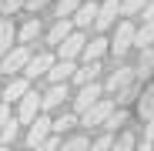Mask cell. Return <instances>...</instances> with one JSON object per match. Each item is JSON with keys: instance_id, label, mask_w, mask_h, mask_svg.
Masks as SVG:
<instances>
[{"instance_id": "obj_1", "label": "cell", "mask_w": 154, "mask_h": 151, "mask_svg": "<svg viewBox=\"0 0 154 151\" xmlns=\"http://www.w3.org/2000/svg\"><path fill=\"white\" fill-rule=\"evenodd\" d=\"M30 57H34V50H30L27 44H17L7 57H0V71H4L7 77H17V71L27 67V64H30Z\"/></svg>"}, {"instance_id": "obj_2", "label": "cell", "mask_w": 154, "mask_h": 151, "mask_svg": "<svg viewBox=\"0 0 154 151\" xmlns=\"http://www.w3.org/2000/svg\"><path fill=\"white\" fill-rule=\"evenodd\" d=\"M114 111H117V101L100 97V101H97V104H94L87 114H81V124H87V128H104V121H107Z\"/></svg>"}, {"instance_id": "obj_3", "label": "cell", "mask_w": 154, "mask_h": 151, "mask_svg": "<svg viewBox=\"0 0 154 151\" xmlns=\"http://www.w3.org/2000/svg\"><path fill=\"white\" fill-rule=\"evenodd\" d=\"M40 111H44V94L30 91V94L17 104V124H34V121L40 118Z\"/></svg>"}, {"instance_id": "obj_4", "label": "cell", "mask_w": 154, "mask_h": 151, "mask_svg": "<svg viewBox=\"0 0 154 151\" xmlns=\"http://www.w3.org/2000/svg\"><path fill=\"white\" fill-rule=\"evenodd\" d=\"M134 37H137V27H134L131 20H121L117 30H114V40H111V50H114L117 57H124L127 50L134 47Z\"/></svg>"}, {"instance_id": "obj_5", "label": "cell", "mask_w": 154, "mask_h": 151, "mask_svg": "<svg viewBox=\"0 0 154 151\" xmlns=\"http://www.w3.org/2000/svg\"><path fill=\"white\" fill-rule=\"evenodd\" d=\"M57 64V57L54 54H47V50H37V54L30 57V64L23 67V77L27 81H37V77H47L50 74V67Z\"/></svg>"}, {"instance_id": "obj_6", "label": "cell", "mask_w": 154, "mask_h": 151, "mask_svg": "<svg viewBox=\"0 0 154 151\" xmlns=\"http://www.w3.org/2000/svg\"><path fill=\"white\" fill-rule=\"evenodd\" d=\"M84 47H87V37H84V30H74L60 47H57V61H77L84 54Z\"/></svg>"}, {"instance_id": "obj_7", "label": "cell", "mask_w": 154, "mask_h": 151, "mask_svg": "<svg viewBox=\"0 0 154 151\" xmlns=\"http://www.w3.org/2000/svg\"><path fill=\"white\" fill-rule=\"evenodd\" d=\"M100 94H104V87H100L97 81L87 84V87H81V91H77V97H74V111H77V114H87L97 101H100Z\"/></svg>"}, {"instance_id": "obj_8", "label": "cell", "mask_w": 154, "mask_h": 151, "mask_svg": "<svg viewBox=\"0 0 154 151\" xmlns=\"http://www.w3.org/2000/svg\"><path fill=\"white\" fill-rule=\"evenodd\" d=\"M50 124H54V121H50L47 114H40V118L30 124V131H27V148H40L50 134H54V128H50Z\"/></svg>"}, {"instance_id": "obj_9", "label": "cell", "mask_w": 154, "mask_h": 151, "mask_svg": "<svg viewBox=\"0 0 154 151\" xmlns=\"http://www.w3.org/2000/svg\"><path fill=\"white\" fill-rule=\"evenodd\" d=\"M134 77H137V67H117V71H111V77H107V91L121 94V91H127L134 84Z\"/></svg>"}, {"instance_id": "obj_10", "label": "cell", "mask_w": 154, "mask_h": 151, "mask_svg": "<svg viewBox=\"0 0 154 151\" xmlns=\"http://www.w3.org/2000/svg\"><path fill=\"white\" fill-rule=\"evenodd\" d=\"M27 94H30V81L27 77H10L7 87H4V104H20Z\"/></svg>"}, {"instance_id": "obj_11", "label": "cell", "mask_w": 154, "mask_h": 151, "mask_svg": "<svg viewBox=\"0 0 154 151\" xmlns=\"http://www.w3.org/2000/svg\"><path fill=\"white\" fill-rule=\"evenodd\" d=\"M117 14H121V4H117V0H104V4H100V14H97V24H94V27H97V30L114 27V24H117Z\"/></svg>"}, {"instance_id": "obj_12", "label": "cell", "mask_w": 154, "mask_h": 151, "mask_svg": "<svg viewBox=\"0 0 154 151\" xmlns=\"http://www.w3.org/2000/svg\"><path fill=\"white\" fill-rule=\"evenodd\" d=\"M97 14H100V4H81V10H77L70 20H74V27L77 30H84V27H91V24H97Z\"/></svg>"}, {"instance_id": "obj_13", "label": "cell", "mask_w": 154, "mask_h": 151, "mask_svg": "<svg viewBox=\"0 0 154 151\" xmlns=\"http://www.w3.org/2000/svg\"><path fill=\"white\" fill-rule=\"evenodd\" d=\"M74 30H77V27H74V20H57L54 27L47 30V44H50V47H60V44H64Z\"/></svg>"}, {"instance_id": "obj_14", "label": "cell", "mask_w": 154, "mask_h": 151, "mask_svg": "<svg viewBox=\"0 0 154 151\" xmlns=\"http://www.w3.org/2000/svg\"><path fill=\"white\" fill-rule=\"evenodd\" d=\"M14 40H17V30H14V20H10V17H4V20H0V57H7L10 50L17 47Z\"/></svg>"}, {"instance_id": "obj_15", "label": "cell", "mask_w": 154, "mask_h": 151, "mask_svg": "<svg viewBox=\"0 0 154 151\" xmlns=\"http://www.w3.org/2000/svg\"><path fill=\"white\" fill-rule=\"evenodd\" d=\"M70 97V91H67V84H54L47 94H44V111H57L64 101Z\"/></svg>"}, {"instance_id": "obj_16", "label": "cell", "mask_w": 154, "mask_h": 151, "mask_svg": "<svg viewBox=\"0 0 154 151\" xmlns=\"http://www.w3.org/2000/svg\"><path fill=\"white\" fill-rule=\"evenodd\" d=\"M74 74H77L74 61H57L54 67H50V74H47V77L54 81V84H67V81H74Z\"/></svg>"}, {"instance_id": "obj_17", "label": "cell", "mask_w": 154, "mask_h": 151, "mask_svg": "<svg viewBox=\"0 0 154 151\" xmlns=\"http://www.w3.org/2000/svg\"><path fill=\"white\" fill-rule=\"evenodd\" d=\"M104 50H111V40L107 37H94V40H87V47H84V64H94V61H100V54Z\"/></svg>"}, {"instance_id": "obj_18", "label": "cell", "mask_w": 154, "mask_h": 151, "mask_svg": "<svg viewBox=\"0 0 154 151\" xmlns=\"http://www.w3.org/2000/svg\"><path fill=\"white\" fill-rule=\"evenodd\" d=\"M37 37H40V17H30V20H27V24H23V27L17 30V40L30 47V44H34Z\"/></svg>"}, {"instance_id": "obj_19", "label": "cell", "mask_w": 154, "mask_h": 151, "mask_svg": "<svg viewBox=\"0 0 154 151\" xmlns=\"http://www.w3.org/2000/svg\"><path fill=\"white\" fill-rule=\"evenodd\" d=\"M97 74H100V64L94 61V64H84V67H77L74 81L81 84V87H87V84H94V81H97Z\"/></svg>"}, {"instance_id": "obj_20", "label": "cell", "mask_w": 154, "mask_h": 151, "mask_svg": "<svg viewBox=\"0 0 154 151\" xmlns=\"http://www.w3.org/2000/svg\"><path fill=\"white\" fill-rule=\"evenodd\" d=\"M137 111H141V118H144V121H151V118H154V84L144 91V97H141Z\"/></svg>"}, {"instance_id": "obj_21", "label": "cell", "mask_w": 154, "mask_h": 151, "mask_svg": "<svg viewBox=\"0 0 154 151\" xmlns=\"http://www.w3.org/2000/svg\"><path fill=\"white\" fill-rule=\"evenodd\" d=\"M134 44H137L141 50L154 44V20H147V24H144V27H137V37H134Z\"/></svg>"}, {"instance_id": "obj_22", "label": "cell", "mask_w": 154, "mask_h": 151, "mask_svg": "<svg viewBox=\"0 0 154 151\" xmlns=\"http://www.w3.org/2000/svg\"><path fill=\"white\" fill-rule=\"evenodd\" d=\"M134 148H137V138H134L131 131H121V134L114 138V148H111V151H134Z\"/></svg>"}, {"instance_id": "obj_23", "label": "cell", "mask_w": 154, "mask_h": 151, "mask_svg": "<svg viewBox=\"0 0 154 151\" xmlns=\"http://www.w3.org/2000/svg\"><path fill=\"white\" fill-rule=\"evenodd\" d=\"M77 10H81V0H60L57 4V20H70Z\"/></svg>"}, {"instance_id": "obj_24", "label": "cell", "mask_w": 154, "mask_h": 151, "mask_svg": "<svg viewBox=\"0 0 154 151\" xmlns=\"http://www.w3.org/2000/svg\"><path fill=\"white\" fill-rule=\"evenodd\" d=\"M74 124H77V118H74V114H57V118H54V124H50V128H54V134L60 138L64 131H70V128H74Z\"/></svg>"}, {"instance_id": "obj_25", "label": "cell", "mask_w": 154, "mask_h": 151, "mask_svg": "<svg viewBox=\"0 0 154 151\" xmlns=\"http://www.w3.org/2000/svg\"><path fill=\"white\" fill-rule=\"evenodd\" d=\"M87 148H91V138H84V134H74L60 144V151H87Z\"/></svg>"}, {"instance_id": "obj_26", "label": "cell", "mask_w": 154, "mask_h": 151, "mask_svg": "<svg viewBox=\"0 0 154 151\" xmlns=\"http://www.w3.org/2000/svg\"><path fill=\"white\" fill-rule=\"evenodd\" d=\"M151 71H154V50L144 47L141 50V64H137V77H144V74H151Z\"/></svg>"}, {"instance_id": "obj_27", "label": "cell", "mask_w": 154, "mask_h": 151, "mask_svg": "<svg viewBox=\"0 0 154 151\" xmlns=\"http://www.w3.org/2000/svg\"><path fill=\"white\" fill-rule=\"evenodd\" d=\"M147 0H121V14L124 17H134V14H144Z\"/></svg>"}, {"instance_id": "obj_28", "label": "cell", "mask_w": 154, "mask_h": 151, "mask_svg": "<svg viewBox=\"0 0 154 151\" xmlns=\"http://www.w3.org/2000/svg\"><path fill=\"white\" fill-rule=\"evenodd\" d=\"M111 148H114V134H107V131L91 144V151H111Z\"/></svg>"}, {"instance_id": "obj_29", "label": "cell", "mask_w": 154, "mask_h": 151, "mask_svg": "<svg viewBox=\"0 0 154 151\" xmlns=\"http://www.w3.org/2000/svg\"><path fill=\"white\" fill-rule=\"evenodd\" d=\"M14 138H17V118H14V121L7 124V128H4V131H0V144H4V148H7V144L14 141Z\"/></svg>"}, {"instance_id": "obj_30", "label": "cell", "mask_w": 154, "mask_h": 151, "mask_svg": "<svg viewBox=\"0 0 154 151\" xmlns=\"http://www.w3.org/2000/svg\"><path fill=\"white\" fill-rule=\"evenodd\" d=\"M124 121H127V118H124V111H114V114H111V118L104 121V128H107V134H114V131H117V124H124Z\"/></svg>"}, {"instance_id": "obj_31", "label": "cell", "mask_w": 154, "mask_h": 151, "mask_svg": "<svg viewBox=\"0 0 154 151\" xmlns=\"http://www.w3.org/2000/svg\"><path fill=\"white\" fill-rule=\"evenodd\" d=\"M60 144H64V141H60L57 134H50V138H47L40 148H34V151H60Z\"/></svg>"}, {"instance_id": "obj_32", "label": "cell", "mask_w": 154, "mask_h": 151, "mask_svg": "<svg viewBox=\"0 0 154 151\" xmlns=\"http://www.w3.org/2000/svg\"><path fill=\"white\" fill-rule=\"evenodd\" d=\"M20 7H27V0H4V17H10V14H17Z\"/></svg>"}, {"instance_id": "obj_33", "label": "cell", "mask_w": 154, "mask_h": 151, "mask_svg": "<svg viewBox=\"0 0 154 151\" xmlns=\"http://www.w3.org/2000/svg\"><path fill=\"white\" fill-rule=\"evenodd\" d=\"M10 121H14V114H10V104H4V101H0V131H4Z\"/></svg>"}, {"instance_id": "obj_34", "label": "cell", "mask_w": 154, "mask_h": 151, "mask_svg": "<svg viewBox=\"0 0 154 151\" xmlns=\"http://www.w3.org/2000/svg\"><path fill=\"white\" fill-rule=\"evenodd\" d=\"M47 4H50V0H27V10H34V14H37V10H40V7H47Z\"/></svg>"}, {"instance_id": "obj_35", "label": "cell", "mask_w": 154, "mask_h": 151, "mask_svg": "<svg viewBox=\"0 0 154 151\" xmlns=\"http://www.w3.org/2000/svg\"><path fill=\"white\" fill-rule=\"evenodd\" d=\"M144 141H151V144H154V118L147 121V128H144Z\"/></svg>"}, {"instance_id": "obj_36", "label": "cell", "mask_w": 154, "mask_h": 151, "mask_svg": "<svg viewBox=\"0 0 154 151\" xmlns=\"http://www.w3.org/2000/svg\"><path fill=\"white\" fill-rule=\"evenodd\" d=\"M154 20V0H147V7H144V24Z\"/></svg>"}, {"instance_id": "obj_37", "label": "cell", "mask_w": 154, "mask_h": 151, "mask_svg": "<svg viewBox=\"0 0 154 151\" xmlns=\"http://www.w3.org/2000/svg\"><path fill=\"white\" fill-rule=\"evenodd\" d=\"M134 151H154V144H151V141H144V144H137Z\"/></svg>"}, {"instance_id": "obj_38", "label": "cell", "mask_w": 154, "mask_h": 151, "mask_svg": "<svg viewBox=\"0 0 154 151\" xmlns=\"http://www.w3.org/2000/svg\"><path fill=\"white\" fill-rule=\"evenodd\" d=\"M0 20H4V0H0Z\"/></svg>"}, {"instance_id": "obj_39", "label": "cell", "mask_w": 154, "mask_h": 151, "mask_svg": "<svg viewBox=\"0 0 154 151\" xmlns=\"http://www.w3.org/2000/svg\"><path fill=\"white\" fill-rule=\"evenodd\" d=\"M0 101H4V87H0Z\"/></svg>"}, {"instance_id": "obj_40", "label": "cell", "mask_w": 154, "mask_h": 151, "mask_svg": "<svg viewBox=\"0 0 154 151\" xmlns=\"http://www.w3.org/2000/svg\"><path fill=\"white\" fill-rule=\"evenodd\" d=\"M0 151H10V148H4V144H0Z\"/></svg>"}]
</instances>
